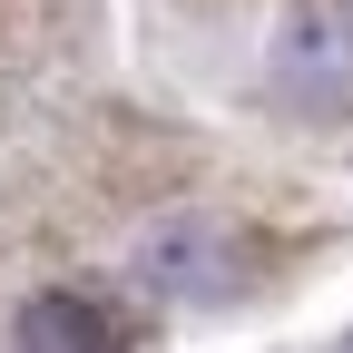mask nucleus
Wrapping results in <instances>:
<instances>
[{"label":"nucleus","instance_id":"nucleus-3","mask_svg":"<svg viewBox=\"0 0 353 353\" xmlns=\"http://www.w3.org/2000/svg\"><path fill=\"white\" fill-rule=\"evenodd\" d=\"M128 334L99 314L88 294H39L30 314H20V353H118Z\"/></svg>","mask_w":353,"mask_h":353},{"label":"nucleus","instance_id":"nucleus-1","mask_svg":"<svg viewBox=\"0 0 353 353\" xmlns=\"http://www.w3.org/2000/svg\"><path fill=\"white\" fill-rule=\"evenodd\" d=\"M265 79L304 118L353 108V0H285L275 39H265Z\"/></svg>","mask_w":353,"mask_h":353},{"label":"nucleus","instance_id":"nucleus-2","mask_svg":"<svg viewBox=\"0 0 353 353\" xmlns=\"http://www.w3.org/2000/svg\"><path fill=\"white\" fill-rule=\"evenodd\" d=\"M138 275L157 294H176V304H226L255 275V245H245V226H226V216H167V226L138 236Z\"/></svg>","mask_w":353,"mask_h":353}]
</instances>
